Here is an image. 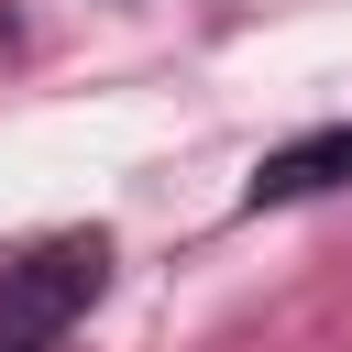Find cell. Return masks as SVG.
<instances>
[{
  "label": "cell",
  "mask_w": 352,
  "mask_h": 352,
  "mask_svg": "<svg viewBox=\"0 0 352 352\" xmlns=\"http://www.w3.org/2000/svg\"><path fill=\"white\" fill-rule=\"evenodd\" d=\"M99 275H110V242H99V231H66V242L22 253V264L0 275V352H44V341L99 297Z\"/></svg>",
  "instance_id": "1"
},
{
  "label": "cell",
  "mask_w": 352,
  "mask_h": 352,
  "mask_svg": "<svg viewBox=\"0 0 352 352\" xmlns=\"http://www.w3.org/2000/svg\"><path fill=\"white\" fill-rule=\"evenodd\" d=\"M341 176H352V121H330V132H297L286 154H264L242 198H253V209H286V198H319V187H341Z\"/></svg>",
  "instance_id": "2"
}]
</instances>
